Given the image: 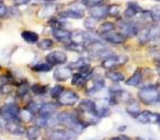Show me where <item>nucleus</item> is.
Wrapping results in <instances>:
<instances>
[{
    "label": "nucleus",
    "mask_w": 160,
    "mask_h": 140,
    "mask_svg": "<svg viewBox=\"0 0 160 140\" xmlns=\"http://www.w3.org/2000/svg\"><path fill=\"white\" fill-rule=\"evenodd\" d=\"M138 98L144 104H152L160 100V90L156 85H150L139 90Z\"/></svg>",
    "instance_id": "f257e3e1"
},
{
    "label": "nucleus",
    "mask_w": 160,
    "mask_h": 140,
    "mask_svg": "<svg viewBox=\"0 0 160 140\" xmlns=\"http://www.w3.org/2000/svg\"><path fill=\"white\" fill-rule=\"evenodd\" d=\"M78 132L72 129H52L46 132V140H76Z\"/></svg>",
    "instance_id": "f03ea898"
},
{
    "label": "nucleus",
    "mask_w": 160,
    "mask_h": 140,
    "mask_svg": "<svg viewBox=\"0 0 160 140\" xmlns=\"http://www.w3.org/2000/svg\"><path fill=\"white\" fill-rule=\"evenodd\" d=\"M20 109L16 103H7L0 108V117L6 121H11L19 119Z\"/></svg>",
    "instance_id": "7ed1b4c3"
},
{
    "label": "nucleus",
    "mask_w": 160,
    "mask_h": 140,
    "mask_svg": "<svg viewBox=\"0 0 160 140\" xmlns=\"http://www.w3.org/2000/svg\"><path fill=\"white\" fill-rule=\"evenodd\" d=\"M78 111H80V116L82 114H88L92 117H99V110L96 108L95 102H93L90 99H84L81 101L78 105Z\"/></svg>",
    "instance_id": "20e7f679"
},
{
    "label": "nucleus",
    "mask_w": 160,
    "mask_h": 140,
    "mask_svg": "<svg viewBox=\"0 0 160 140\" xmlns=\"http://www.w3.org/2000/svg\"><path fill=\"white\" fill-rule=\"evenodd\" d=\"M59 105H66V107H71V105H74L75 103L78 101V95L76 92L72 91V90H65L61 95H59L58 99Z\"/></svg>",
    "instance_id": "39448f33"
},
{
    "label": "nucleus",
    "mask_w": 160,
    "mask_h": 140,
    "mask_svg": "<svg viewBox=\"0 0 160 140\" xmlns=\"http://www.w3.org/2000/svg\"><path fill=\"white\" fill-rule=\"evenodd\" d=\"M102 38H103L104 41H107L108 43H111V44H114V45H120V44L126 43L127 41V36L121 32H105L103 35H101Z\"/></svg>",
    "instance_id": "423d86ee"
},
{
    "label": "nucleus",
    "mask_w": 160,
    "mask_h": 140,
    "mask_svg": "<svg viewBox=\"0 0 160 140\" xmlns=\"http://www.w3.org/2000/svg\"><path fill=\"white\" fill-rule=\"evenodd\" d=\"M126 62H127V58L124 56L111 55V56L103 59V62H102V68L110 71V70H113L114 68H117V66H119V65L123 64V63H126Z\"/></svg>",
    "instance_id": "0eeeda50"
},
{
    "label": "nucleus",
    "mask_w": 160,
    "mask_h": 140,
    "mask_svg": "<svg viewBox=\"0 0 160 140\" xmlns=\"http://www.w3.org/2000/svg\"><path fill=\"white\" fill-rule=\"evenodd\" d=\"M67 61V55L64 52L61 51H54L51 52L49 54H47L46 56V62H48L49 64L54 65H62L65 64Z\"/></svg>",
    "instance_id": "6e6552de"
},
{
    "label": "nucleus",
    "mask_w": 160,
    "mask_h": 140,
    "mask_svg": "<svg viewBox=\"0 0 160 140\" xmlns=\"http://www.w3.org/2000/svg\"><path fill=\"white\" fill-rule=\"evenodd\" d=\"M137 120H138L140 123H158V119H159V114L155 112H151V111L144 110L142 112H140L138 117H137Z\"/></svg>",
    "instance_id": "1a4fd4ad"
},
{
    "label": "nucleus",
    "mask_w": 160,
    "mask_h": 140,
    "mask_svg": "<svg viewBox=\"0 0 160 140\" xmlns=\"http://www.w3.org/2000/svg\"><path fill=\"white\" fill-rule=\"evenodd\" d=\"M119 28L121 29V32H123L127 37L137 36L139 30H140L134 22H121V24L119 25Z\"/></svg>",
    "instance_id": "9d476101"
},
{
    "label": "nucleus",
    "mask_w": 160,
    "mask_h": 140,
    "mask_svg": "<svg viewBox=\"0 0 160 140\" xmlns=\"http://www.w3.org/2000/svg\"><path fill=\"white\" fill-rule=\"evenodd\" d=\"M20 122H22L20 119L7 121L6 122V129L8 130L10 133H12V135H22L25 131V128Z\"/></svg>",
    "instance_id": "9b49d317"
},
{
    "label": "nucleus",
    "mask_w": 160,
    "mask_h": 140,
    "mask_svg": "<svg viewBox=\"0 0 160 140\" xmlns=\"http://www.w3.org/2000/svg\"><path fill=\"white\" fill-rule=\"evenodd\" d=\"M90 15L96 19H103L109 16V6L98 5L90 8Z\"/></svg>",
    "instance_id": "f8f14e48"
},
{
    "label": "nucleus",
    "mask_w": 160,
    "mask_h": 140,
    "mask_svg": "<svg viewBox=\"0 0 160 140\" xmlns=\"http://www.w3.org/2000/svg\"><path fill=\"white\" fill-rule=\"evenodd\" d=\"M59 18H71V19H81L84 17V10L80 8L67 9V10L61 11L58 14Z\"/></svg>",
    "instance_id": "ddd939ff"
},
{
    "label": "nucleus",
    "mask_w": 160,
    "mask_h": 140,
    "mask_svg": "<svg viewBox=\"0 0 160 140\" xmlns=\"http://www.w3.org/2000/svg\"><path fill=\"white\" fill-rule=\"evenodd\" d=\"M58 109V104L55 102H47L44 103L39 109V116L40 117H51L54 114V112H56Z\"/></svg>",
    "instance_id": "4468645a"
},
{
    "label": "nucleus",
    "mask_w": 160,
    "mask_h": 140,
    "mask_svg": "<svg viewBox=\"0 0 160 140\" xmlns=\"http://www.w3.org/2000/svg\"><path fill=\"white\" fill-rule=\"evenodd\" d=\"M53 36L56 38L59 43L68 44L71 42V37H72V32L65 30L63 28H58V29H53Z\"/></svg>",
    "instance_id": "2eb2a0df"
},
{
    "label": "nucleus",
    "mask_w": 160,
    "mask_h": 140,
    "mask_svg": "<svg viewBox=\"0 0 160 140\" xmlns=\"http://www.w3.org/2000/svg\"><path fill=\"white\" fill-rule=\"evenodd\" d=\"M73 76L72 74V68H58L56 70L54 71V78L56 80V81L59 82H63V81H66L67 78Z\"/></svg>",
    "instance_id": "dca6fc26"
},
{
    "label": "nucleus",
    "mask_w": 160,
    "mask_h": 140,
    "mask_svg": "<svg viewBox=\"0 0 160 140\" xmlns=\"http://www.w3.org/2000/svg\"><path fill=\"white\" fill-rule=\"evenodd\" d=\"M57 11V6L54 5L53 2H47V5L43 6L37 12V16L39 18H45V17H49Z\"/></svg>",
    "instance_id": "f3484780"
},
{
    "label": "nucleus",
    "mask_w": 160,
    "mask_h": 140,
    "mask_svg": "<svg viewBox=\"0 0 160 140\" xmlns=\"http://www.w3.org/2000/svg\"><path fill=\"white\" fill-rule=\"evenodd\" d=\"M22 37L26 43L28 44H37L39 42V36L37 32H32V30H22Z\"/></svg>",
    "instance_id": "a211bd4d"
},
{
    "label": "nucleus",
    "mask_w": 160,
    "mask_h": 140,
    "mask_svg": "<svg viewBox=\"0 0 160 140\" xmlns=\"http://www.w3.org/2000/svg\"><path fill=\"white\" fill-rule=\"evenodd\" d=\"M141 80H142V71H141V68H138V70L127 80L126 83H127V85H129V86H137L140 84Z\"/></svg>",
    "instance_id": "6ab92c4d"
},
{
    "label": "nucleus",
    "mask_w": 160,
    "mask_h": 140,
    "mask_svg": "<svg viewBox=\"0 0 160 140\" xmlns=\"http://www.w3.org/2000/svg\"><path fill=\"white\" fill-rule=\"evenodd\" d=\"M40 136V128L38 126L29 127L26 131V137L28 140H37Z\"/></svg>",
    "instance_id": "aec40b11"
},
{
    "label": "nucleus",
    "mask_w": 160,
    "mask_h": 140,
    "mask_svg": "<svg viewBox=\"0 0 160 140\" xmlns=\"http://www.w3.org/2000/svg\"><path fill=\"white\" fill-rule=\"evenodd\" d=\"M105 76H107L109 80L113 82H121V81H124V74L121 72H117V71H112L110 70L105 73Z\"/></svg>",
    "instance_id": "412c9836"
},
{
    "label": "nucleus",
    "mask_w": 160,
    "mask_h": 140,
    "mask_svg": "<svg viewBox=\"0 0 160 140\" xmlns=\"http://www.w3.org/2000/svg\"><path fill=\"white\" fill-rule=\"evenodd\" d=\"M127 112H128L129 116L132 117V118H137V117L140 114L141 110H140V107H139L138 103L132 101V102L129 103V105L127 107Z\"/></svg>",
    "instance_id": "4be33fe9"
},
{
    "label": "nucleus",
    "mask_w": 160,
    "mask_h": 140,
    "mask_svg": "<svg viewBox=\"0 0 160 140\" xmlns=\"http://www.w3.org/2000/svg\"><path fill=\"white\" fill-rule=\"evenodd\" d=\"M86 78L84 75H82L80 72L76 73V74H73L72 76V84L76 86H84L86 83Z\"/></svg>",
    "instance_id": "5701e85b"
},
{
    "label": "nucleus",
    "mask_w": 160,
    "mask_h": 140,
    "mask_svg": "<svg viewBox=\"0 0 160 140\" xmlns=\"http://www.w3.org/2000/svg\"><path fill=\"white\" fill-rule=\"evenodd\" d=\"M104 86H105V81H104L103 78H96L93 83V86L88 92V93H96V92L101 91Z\"/></svg>",
    "instance_id": "b1692460"
},
{
    "label": "nucleus",
    "mask_w": 160,
    "mask_h": 140,
    "mask_svg": "<svg viewBox=\"0 0 160 140\" xmlns=\"http://www.w3.org/2000/svg\"><path fill=\"white\" fill-rule=\"evenodd\" d=\"M115 28V25L113 24V22H103V24L100 26L99 28V35H103V34H105V32H112V30H114Z\"/></svg>",
    "instance_id": "393cba45"
},
{
    "label": "nucleus",
    "mask_w": 160,
    "mask_h": 140,
    "mask_svg": "<svg viewBox=\"0 0 160 140\" xmlns=\"http://www.w3.org/2000/svg\"><path fill=\"white\" fill-rule=\"evenodd\" d=\"M52 68H53V65L49 64L48 62H46V63H39V64L34 65L32 68V70L35 71V72H48Z\"/></svg>",
    "instance_id": "a878e982"
},
{
    "label": "nucleus",
    "mask_w": 160,
    "mask_h": 140,
    "mask_svg": "<svg viewBox=\"0 0 160 140\" xmlns=\"http://www.w3.org/2000/svg\"><path fill=\"white\" fill-rule=\"evenodd\" d=\"M30 90L32 91V93L36 95H43L45 94L46 92L48 91V88L47 85H40V84H34L32 85Z\"/></svg>",
    "instance_id": "bb28decb"
},
{
    "label": "nucleus",
    "mask_w": 160,
    "mask_h": 140,
    "mask_svg": "<svg viewBox=\"0 0 160 140\" xmlns=\"http://www.w3.org/2000/svg\"><path fill=\"white\" fill-rule=\"evenodd\" d=\"M37 45L43 51H49L54 46V42L52 39H49V38H45V39H42L40 42H38Z\"/></svg>",
    "instance_id": "cd10ccee"
},
{
    "label": "nucleus",
    "mask_w": 160,
    "mask_h": 140,
    "mask_svg": "<svg viewBox=\"0 0 160 140\" xmlns=\"http://www.w3.org/2000/svg\"><path fill=\"white\" fill-rule=\"evenodd\" d=\"M19 119L22 122H30L34 119V114L30 112L29 110L25 109L24 111H20L19 112Z\"/></svg>",
    "instance_id": "c85d7f7f"
},
{
    "label": "nucleus",
    "mask_w": 160,
    "mask_h": 140,
    "mask_svg": "<svg viewBox=\"0 0 160 140\" xmlns=\"http://www.w3.org/2000/svg\"><path fill=\"white\" fill-rule=\"evenodd\" d=\"M98 20H99V19H96V18H94V17L90 16L84 20V26H85L86 29L94 30L96 27V24H98Z\"/></svg>",
    "instance_id": "c756f323"
},
{
    "label": "nucleus",
    "mask_w": 160,
    "mask_h": 140,
    "mask_svg": "<svg viewBox=\"0 0 160 140\" xmlns=\"http://www.w3.org/2000/svg\"><path fill=\"white\" fill-rule=\"evenodd\" d=\"M158 37H160V27L157 25H152L149 28V41L156 39Z\"/></svg>",
    "instance_id": "7c9ffc66"
},
{
    "label": "nucleus",
    "mask_w": 160,
    "mask_h": 140,
    "mask_svg": "<svg viewBox=\"0 0 160 140\" xmlns=\"http://www.w3.org/2000/svg\"><path fill=\"white\" fill-rule=\"evenodd\" d=\"M64 86L62 85H55L53 88V89L51 90V97L53 98V99H58L59 95L64 92Z\"/></svg>",
    "instance_id": "2f4dec72"
},
{
    "label": "nucleus",
    "mask_w": 160,
    "mask_h": 140,
    "mask_svg": "<svg viewBox=\"0 0 160 140\" xmlns=\"http://www.w3.org/2000/svg\"><path fill=\"white\" fill-rule=\"evenodd\" d=\"M78 70H80L81 74L84 75L85 78H88V76L92 74V72H93V68H92V66L90 64H84L83 66H81Z\"/></svg>",
    "instance_id": "473e14b6"
},
{
    "label": "nucleus",
    "mask_w": 160,
    "mask_h": 140,
    "mask_svg": "<svg viewBox=\"0 0 160 140\" xmlns=\"http://www.w3.org/2000/svg\"><path fill=\"white\" fill-rule=\"evenodd\" d=\"M120 15V6L119 5H110L109 6V16L118 17Z\"/></svg>",
    "instance_id": "72a5a7b5"
},
{
    "label": "nucleus",
    "mask_w": 160,
    "mask_h": 140,
    "mask_svg": "<svg viewBox=\"0 0 160 140\" xmlns=\"http://www.w3.org/2000/svg\"><path fill=\"white\" fill-rule=\"evenodd\" d=\"M13 90V86L12 84H7V83H3L2 85H0V93L1 94H9L11 93Z\"/></svg>",
    "instance_id": "f704fd0d"
},
{
    "label": "nucleus",
    "mask_w": 160,
    "mask_h": 140,
    "mask_svg": "<svg viewBox=\"0 0 160 140\" xmlns=\"http://www.w3.org/2000/svg\"><path fill=\"white\" fill-rule=\"evenodd\" d=\"M83 2V5L88 7V8H92L94 6H98V5H102L104 0H81Z\"/></svg>",
    "instance_id": "c9c22d12"
},
{
    "label": "nucleus",
    "mask_w": 160,
    "mask_h": 140,
    "mask_svg": "<svg viewBox=\"0 0 160 140\" xmlns=\"http://www.w3.org/2000/svg\"><path fill=\"white\" fill-rule=\"evenodd\" d=\"M139 14L138 11L134 10L133 8H131V7H128V8L126 9V11H124V17L128 19H132L136 17V15Z\"/></svg>",
    "instance_id": "e433bc0d"
},
{
    "label": "nucleus",
    "mask_w": 160,
    "mask_h": 140,
    "mask_svg": "<svg viewBox=\"0 0 160 140\" xmlns=\"http://www.w3.org/2000/svg\"><path fill=\"white\" fill-rule=\"evenodd\" d=\"M48 24H49V26H51L53 29H58V28H62V22L55 18L49 19V20H48Z\"/></svg>",
    "instance_id": "4c0bfd02"
},
{
    "label": "nucleus",
    "mask_w": 160,
    "mask_h": 140,
    "mask_svg": "<svg viewBox=\"0 0 160 140\" xmlns=\"http://www.w3.org/2000/svg\"><path fill=\"white\" fill-rule=\"evenodd\" d=\"M9 14V8L0 1V18H3Z\"/></svg>",
    "instance_id": "58836bf2"
},
{
    "label": "nucleus",
    "mask_w": 160,
    "mask_h": 140,
    "mask_svg": "<svg viewBox=\"0 0 160 140\" xmlns=\"http://www.w3.org/2000/svg\"><path fill=\"white\" fill-rule=\"evenodd\" d=\"M110 113H111V111H110L109 108H102L101 110H99V117L100 118H105V117H109Z\"/></svg>",
    "instance_id": "ea45409f"
},
{
    "label": "nucleus",
    "mask_w": 160,
    "mask_h": 140,
    "mask_svg": "<svg viewBox=\"0 0 160 140\" xmlns=\"http://www.w3.org/2000/svg\"><path fill=\"white\" fill-rule=\"evenodd\" d=\"M128 7H131V8H133L134 10H137L138 12H141V11H142L141 7H140V6H139L137 2H134V1H129V2H128Z\"/></svg>",
    "instance_id": "a19ab883"
},
{
    "label": "nucleus",
    "mask_w": 160,
    "mask_h": 140,
    "mask_svg": "<svg viewBox=\"0 0 160 140\" xmlns=\"http://www.w3.org/2000/svg\"><path fill=\"white\" fill-rule=\"evenodd\" d=\"M123 91L122 89L120 88V85H118V84H114V85H112L111 88H110V92L111 93H119V92Z\"/></svg>",
    "instance_id": "79ce46f5"
},
{
    "label": "nucleus",
    "mask_w": 160,
    "mask_h": 140,
    "mask_svg": "<svg viewBox=\"0 0 160 140\" xmlns=\"http://www.w3.org/2000/svg\"><path fill=\"white\" fill-rule=\"evenodd\" d=\"M30 0H13V3L16 6H22V5H26V3L29 2Z\"/></svg>",
    "instance_id": "37998d69"
},
{
    "label": "nucleus",
    "mask_w": 160,
    "mask_h": 140,
    "mask_svg": "<svg viewBox=\"0 0 160 140\" xmlns=\"http://www.w3.org/2000/svg\"><path fill=\"white\" fill-rule=\"evenodd\" d=\"M126 128H127L126 126L119 127V128H118V131H119V132H123V131H124V130H126Z\"/></svg>",
    "instance_id": "c03bdc74"
},
{
    "label": "nucleus",
    "mask_w": 160,
    "mask_h": 140,
    "mask_svg": "<svg viewBox=\"0 0 160 140\" xmlns=\"http://www.w3.org/2000/svg\"><path fill=\"white\" fill-rule=\"evenodd\" d=\"M110 140H122V139H121V137H113V138H111Z\"/></svg>",
    "instance_id": "a18cd8bd"
},
{
    "label": "nucleus",
    "mask_w": 160,
    "mask_h": 140,
    "mask_svg": "<svg viewBox=\"0 0 160 140\" xmlns=\"http://www.w3.org/2000/svg\"><path fill=\"white\" fill-rule=\"evenodd\" d=\"M42 1H45V2H54V1H57V0H42Z\"/></svg>",
    "instance_id": "49530a36"
},
{
    "label": "nucleus",
    "mask_w": 160,
    "mask_h": 140,
    "mask_svg": "<svg viewBox=\"0 0 160 140\" xmlns=\"http://www.w3.org/2000/svg\"><path fill=\"white\" fill-rule=\"evenodd\" d=\"M157 66H158V68L160 70V59H158V62H157Z\"/></svg>",
    "instance_id": "de8ad7c7"
},
{
    "label": "nucleus",
    "mask_w": 160,
    "mask_h": 140,
    "mask_svg": "<svg viewBox=\"0 0 160 140\" xmlns=\"http://www.w3.org/2000/svg\"><path fill=\"white\" fill-rule=\"evenodd\" d=\"M157 1H158V2H160V0H157Z\"/></svg>",
    "instance_id": "09e8293b"
},
{
    "label": "nucleus",
    "mask_w": 160,
    "mask_h": 140,
    "mask_svg": "<svg viewBox=\"0 0 160 140\" xmlns=\"http://www.w3.org/2000/svg\"><path fill=\"white\" fill-rule=\"evenodd\" d=\"M149 140H153V139H149Z\"/></svg>",
    "instance_id": "8fccbe9b"
},
{
    "label": "nucleus",
    "mask_w": 160,
    "mask_h": 140,
    "mask_svg": "<svg viewBox=\"0 0 160 140\" xmlns=\"http://www.w3.org/2000/svg\"><path fill=\"white\" fill-rule=\"evenodd\" d=\"M159 19H160V18H159Z\"/></svg>",
    "instance_id": "3c124183"
}]
</instances>
